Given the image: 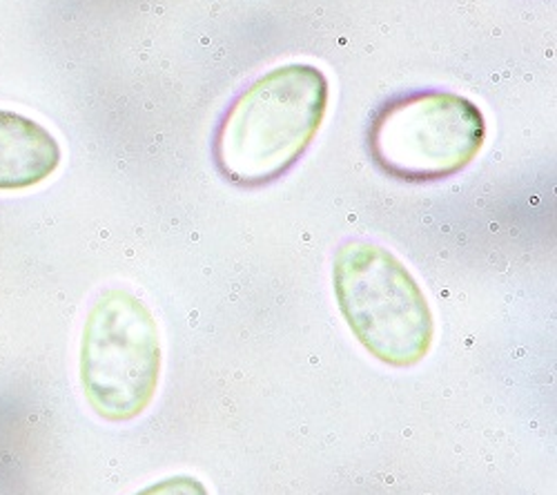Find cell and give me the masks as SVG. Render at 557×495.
<instances>
[{
    "label": "cell",
    "mask_w": 557,
    "mask_h": 495,
    "mask_svg": "<svg viewBox=\"0 0 557 495\" xmlns=\"http://www.w3.org/2000/svg\"><path fill=\"white\" fill-rule=\"evenodd\" d=\"M329 110V78L290 63L257 78L221 119L212 154L230 184L261 188L282 178L310 148Z\"/></svg>",
    "instance_id": "6da1fadb"
},
{
    "label": "cell",
    "mask_w": 557,
    "mask_h": 495,
    "mask_svg": "<svg viewBox=\"0 0 557 495\" xmlns=\"http://www.w3.org/2000/svg\"><path fill=\"white\" fill-rule=\"evenodd\" d=\"M333 286L348 329L380 362L408 369L429 355L433 310L391 250L368 242L344 244L335 255Z\"/></svg>",
    "instance_id": "7a4b0ae2"
},
{
    "label": "cell",
    "mask_w": 557,
    "mask_h": 495,
    "mask_svg": "<svg viewBox=\"0 0 557 495\" xmlns=\"http://www.w3.org/2000/svg\"><path fill=\"white\" fill-rule=\"evenodd\" d=\"M161 337L150 308L127 290H106L83 326L81 386L108 422H132L152 404L161 382Z\"/></svg>",
    "instance_id": "3957f363"
},
{
    "label": "cell",
    "mask_w": 557,
    "mask_h": 495,
    "mask_svg": "<svg viewBox=\"0 0 557 495\" xmlns=\"http://www.w3.org/2000/svg\"><path fill=\"white\" fill-rule=\"evenodd\" d=\"M480 108L453 92H414L388 101L370 121L368 150L401 182H437L467 168L482 150Z\"/></svg>",
    "instance_id": "277c9868"
},
{
    "label": "cell",
    "mask_w": 557,
    "mask_h": 495,
    "mask_svg": "<svg viewBox=\"0 0 557 495\" xmlns=\"http://www.w3.org/2000/svg\"><path fill=\"white\" fill-rule=\"evenodd\" d=\"M61 165V146L40 123L0 110V193L27 190Z\"/></svg>",
    "instance_id": "5b68a950"
},
{
    "label": "cell",
    "mask_w": 557,
    "mask_h": 495,
    "mask_svg": "<svg viewBox=\"0 0 557 495\" xmlns=\"http://www.w3.org/2000/svg\"><path fill=\"white\" fill-rule=\"evenodd\" d=\"M134 495H210L206 484L193 475H172L163 478Z\"/></svg>",
    "instance_id": "8992f818"
}]
</instances>
